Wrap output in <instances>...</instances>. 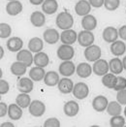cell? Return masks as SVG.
<instances>
[{
  "label": "cell",
  "mask_w": 126,
  "mask_h": 127,
  "mask_svg": "<svg viewBox=\"0 0 126 127\" xmlns=\"http://www.w3.org/2000/svg\"><path fill=\"white\" fill-rule=\"evenodd\" d=\"M55 24L57 25L58 28H60L62 30L71 29L72 26L74 25V18L68 12H61L56 17Z\"/></svg>",
  "instance_id": "6da1fadb"
},
{
  "label": "cell",
  "mask_w": 126,
  "mask_h": 127,
  "mask_svg": "<svg viewBox=\"0 0 126 127\" xmlns=\"http://www.w3.org/2000/svg\"><path fill=\"white\" fill-rule=\"evenodd\" d=\"M84 57L89 62H95L101 57V49L97 45H91L84 50Z\"/></svg>",
  "instance_id": "7a4b0ae2"
},
{
  "label": "cell",
  "mask_w": 126,
  "mask_h": 127,
  "mask_svg": "<svg viewBox=\"0 0 126 127\" xmlns=\"http://www.w3.org/2000/svg\"><path fill=\"white\" fill-rule=\"evenodd\" d=\"M75 55V51L74 48L71 45H66L63 44L61 45L58 50H57V56L61 60H71Z\"/></svg>",
  "instance_id": "3957f363"
},
{
  "label": "cell",
  "mask_w": 126,
  "mask_h": 127,
  "mask_svg": "<svg viewBox=\"0 0 126 127\" xmlns=\"http://www.w3.org/2000/svg\"><path fill=\"white\" fill-rule=\"evenodd\" d=\"M29 109V113L30 115L35 117H42L43 115L46 112V106L40 100H34L32 101L31 104L28 107Z\"/></svg>",
  "instance_id": "277c9868"
},
{
  "label": "cell",
  "mask_w": 126,
  "mask_h": 127,
  "mask_svg": "<svg viewBox=\"0 0 126 127\" xmlns=\"http://www.w3.org/2000/svg\"><path fill=\"white\" fill-rule=\"evenodd\" d=\"M78 42L82 47H89L93 45L94 42V35L91 31L88 30H83L79 33L78 35Z\"/></svg>",
  "instance_id": "5b68a950"
},
{
  "label": "cell",
  "mask_w": 126,
  "mask_h": 127,
  "mask_svg": "<svg viewBox=\"0 0 126 127\" xmlns=\"http://www.w3.org/2000/svg\"><path fill=\"white\" fill-rule=\"evenodd\" d=\"M89 94V87L84 83H78L74 85L73 95L80 100L86 98Z\"/></svg>",
  "instance_id": "8992f818"
},
{
  "label": "cell",
  "mask_w": 126,
  "mask_h": 127,
  "mask_svg": "<svg viewBox=\"0 0 126 127\" xmlns=\"http://www.w3.org/2000/svg\"><path fill=\"white\" fill-rule=\"evenodd\" d=\"M92 69L95 75L103 77L106 74H108V72L110 71V66L105 59H98L94 62Z\"/></svg>",
  "instance_id": "52a82bcc"
},
{
  "label": "cell",
  "mask_w": 126,
  "mask_h": 127,
  "mask_svg": "<svg viewBox=\"0 0 126 127\" xmlns=\"http://www.w3.org/2000/svg\"><path fill=\"white\" fill-rule=\"evenodd\" d=\"M76 69L77 68L75 67V64L71 60H64L59 65L58 71L59 74H61L64 77H71L76 72Z\"/></svg>",
  "instance_id": "ba28073f"
},
{
  "label": "cell",
  "mask_w": 126,
  "mask_h": 127,
  "mask_svg": "<svg viewBox=\"0 0 126 127\" xmlns=\"http://www.w3.org/2000/svg\"><path fill=\"white\" fill-rule=\"evenodd\" d=\"M32 52L27 50H21L17 54V60L25 64L27 67L31 66L34 62V56L32 55Z\"/></svg>",
  "instance_id": "9c48e42d"
},
{
  "label": "cell",
  "mask_w": 126,
  "mask_h": 127,
  "mask_svg": "<svg viewBox=\"0 0 126 127\" xmlns=\"http://www.w3.org/2000/svg\"><path fill=\"white\" fill-rule=\"evenodd\" d=\"M91 11V5L88 1L86 0H81L79 1L76 6H75V12L77 15L81 16V17H84L86 15H89Z\"/></svg>",
  "instance_id": "30bf717a"
},
{
  "label": "cell",
  "mask_w": 126,
  "mask_h": 127,
  "mask_svg": "<svg viewBox=\"0 0 126 127\" xmlns=\"http://www.w3.org/2000/svg\"><path fill=\"white\" fill-rule=\"evenodd\" d=\"M60 41L66 45H73L76 41H78V35L73 29H67L60 34Z\"/></svg>",
  "instance_id": "8fae6325"
},
{
  "label": "cell",
  "mask_w": 126,
  "mask_h": 127,
  "mask_svg": "<svg viewBox=\"0 0 126 127\" xmlns=\"http://www.w3.org/2000/svg\"><path fill=\"white\" fill-rule=\"evenodd\" d=\"M109 105V101L106 98L105 96L103 95H98L96 96L93 101H92V107L96 112H104L105 110H107V107Z\"/></svg>",
  "instance_id": "7c38bea8"
},
{
  "label": "cell",
  "mask_w": 126,
  "mask_h": 127,
  "mask_svg": "<svg viewBox=\"0 0 126 127\" xmlns=\"http://www.w3.org/2000/svg\"><path fill=\"white\" fill-rule=\"evenodd\" d=\"M43 38H44V40L48 43V44L53 45V44L58 42V40L60 39V35H59V33L57 32L56 29H54V28H49V29H47L46 31L44 32Z\"/></svg>",
  "instance_id": "4fadbf2b"
},
{
  "label": "cell",
  "mask_w": 126,
  "mask_h": 127,
  "mask_svg": "<svg viewBox=\"0 0 126 127\" xmlns=\"http://www.w3.org/2000/svg\"><path fill=\"white\" fill-rule=\"evenodd\" d=\"M58 89L59 91L63 93V94H68V93H71L73 92V88H74V83L72 82V80L70 79H67V77L60 79L59 83H58Z\"/></svg>",
  "instance_id": "5bb4252c"
},
{
  "label": "cell",
  "mask_w": 126,
  "mask_h": 127,
  "mask_svg": "<svg viewBox=\"0 0 126 127\" xmlns=\"http://www.w3.org/2000/svg\"><path fill=\"white\" fill-rule=\"evenodd\" d=\"M33 80L28 78H21L18 83V89L20 92L23 93H29L33 90Z\"/></svg>",
  "instance_id": "9a60e30c"
},
{
  "label": "cell",
  "mask_w": 126,
  "mask_h": 127,
  "mask_svg": "<svg viewBox=\"0 0 126 127\" xmlns=\"http://www.w3.org/2000/svg\"><path fill=\"white\" fill-rule=\"evenodd\" d=\"M79 110H80V106L75 101H68V102L65 103V105L63 107L64 114L67 117H73L75 116H77L78 113H79Z\"/></svg>",
  "instance_id": "2e32d148"
},
{
  "label": "cell",
  "mask_w": 126,
  "mask_h": 127,
  "mask_svg": "<svg viewBox=\"0 0 126 127\" xmlns=\"http://www.w3.org/2000/svg\"><path fill=\"white\" fill-rule=\"evenodd\" d=\"M103 39L107 43H114L117 40L118 37V30H116L113 26H108L103 30Z\"/></svg>",
  "instance_id": "e0dca14e"
},
{
  "label": "cell",
  "mask_w": 126,
  "mask_h": 127,
  "mask_svg": "<svg viewBox=\"0 0 126 127\" xmlns=\"http://www.w3.org/2000/svg\"><path fill=\"white\" fill-rule=\"evenodd\" d=\"M21 11H22V4L18 0L9 1V3L6 5V12L12 17L18 16L20 13H21Z\"/></svg>",
  "instance_id": "ac0fdd59"
},
{
  "label": "cell",
  "mask_w": 126,
  "mask_h": 127,
  "mask_svg": "<svg viewBox=\"0 0 126 127\" xmlns=\"http://www.w3.org/2000/svg\"><path fill=\"white\" fill-rule=\"evenodd\" d=\"M82 26L84 30L92 31L97 26V20L91 15H86L82 19Z\"/></svg>",
  "instance_id": "d6986e66"
},
{
  "label": "cell",
  "mask_w": 126,
  "mask_h": 127,
  "mask_svg": "<svg viewBox=\"0 0 126 127\" xmlns=\"http://www.w3.org/2000/svg\"><path fill=\"white\" fill-rule=\"evenodd\" d=\"M23 46V42L20 37H12L7 41V48L12 53H19Z\"/></svg>",
  "instance_id": "ffe728a7"
},
{
  "label": "cell",
  "mask_w": 126,
  "mask_h": 127,
  "mask_svg": "<svg viewBox=\"0 0 126 127\" xmlns=\"http://www.w3.org/2000/svg\"><path fill=\"white\" fill-rule=\"evenodd\" d=\"M76 72L79 77L85 79V78H88L91 73L93 72V69L92 67L89 65V63H85V62H82L78 65L77 69H76Z\"/></svg>",
  "instance_id": "44dd1931"
},
{
  "label": "cell",
  "mask_w": 126,
  "mask_h": 127,
  "mask_svg": "<svg viewBox=\"0 0 126 127\" xmlns=\"http://www.w3.org/2000/svg\"><path fill=\"white\" fill-rule=\"evenodd\" d=\"M58 9V3L56 0H45L42 4V10L47 15H53Z\"/></svg>",
  "instance_id": "7402d4cb"
},
{
  "label": "cell",
  "mask_w": 126,
  "mask_h": 127,
  "mask_svg": "<svg viewBox=\"0 0 126 127\" xmlns=\"http://www.w3.org/2000/svg\"><path fill=\"white\" fill-rule=\"evenodd\" d=\"M126 52V45L123 41L116 40V42L112 43L111 45V53L116 56H119L124 54Z\"/></svg>",
  "instance_id": "603a6c76"
},
{
  "label": "cell",
  "mask_w": 126,
  "mask_h": 127,
  "mask_svg": "<svg viewBox=\"0 0 126 127\" xmlns=\"http://www.w3.org/2000/svg\"><path fill=\"white\" fill-rule=\"evenodd\" d=\"M30 21L35 27H41L45 24L46 21V17L40 11L33 12L30 16Z\"/></svg>",
  "instance_id": "cb8c5ba5"
},
{
  "label": "cell",
  "mask_w": 126,
  "mask_h": 127,
  "mask_svg": "<svg viewBox=\"0 0 126 127\" xmlns=\"http://www.w3.org/2000/svg\"><path fill=\"white\" fill-rule=\"evenodd\" d=\"M22 108L20 107L17 103L11 104L8 107V116L13 120H19L22 117Z\"/></svg>",
  "instance_id": "d4e9b609"
},
{
  "label": "cell",
  "mask_w": 126,
  "mask_h": 127,
  "mask_svg": "<svg viewBox=\"0 0 126 127\" xmlns=\"http://www.w3.org/2000/svg\"><path fill=\"white\" fill-rule=\"evenodd\" d=\"M59 81H60L59 75L55 71H50L46 73V76L44 78V82L48 86H54V85H58Z\"/></svg>",
  "instance_id": "484cf974"
},
{
  "label": "cell",
  "mask_w": 126,
  "mask_h": 127,
  "mask_svg": "<svg viewBox=\"0 0 126 127\" xmlns=\"http://www.w3.org/2000/svg\"><path fill=\"white\" fill-rule=\"evenodd\" d=\"M109 66H110V71L115 75L120 74L124 69L122 60H120L118 57H115L111 59V61L109 62Z\"/></svg>",
  "instance_id": "4316f807"
},
{
  "label": "cell",
  "mask_w": 126,
  "mask_h": 127,
  "mask_svg": "<svg viewBox=\"0 0 126 127\" xmlns=\"http://www.w3.org/2000/svg\"><path fill=\"white\" fill-rule=\"evenodd\" d=\"M45 76H46V72H45L43 67L36 66V67L31 68V70L29 71V78L31 80H33L34 82L42 81L43 79L45 78Z\"/></svg>",
  "instance_id": "83f0119b"
},
{
  "label": "cell",
  "mask_w": 126,
  "mask_h": 127,
  "mask_svg": "<svg viewBox=\"0 0 126 127\" xmlns=\"http://www.w3.org/2000/svg\"><path fill=\"white\" fill-rule=\"evenodd\" d=\"M44 48L43 40L39 37H34L28 42V49L32 53H40Z\"/></svg>",
  "instance_id": "f1b7e54d"
},
{
  "label": "cell",
  "mask_w": 126,
  "mask_h": 127,
  "mask_svg": "<svg viewBox=\"0 0 126 127\" xmlns=\"http://www.w3.org/2000/svg\"><path fill=\"white\" fill-rule=\"evenodd\" d=\"M49 62H50V58H49L47 53L40 52V53H37L34 55V63L36 66L44 68V67L48 66Z\"/></svg>",
  "instance_id": "f546056e"
},
{
  "label": "cell",
  "mask_w": 126,
  "mask_h": 127,
  "mask_svg": "<svg viewBox=\"0 0 126 127\" xmlns=\"http://www.w3.org/2000/svg\"><path fill=\"white\" fill-rule=\"evenodd\" d=\"M27 66L20 61H16L11 65V73L15 76H22L26 73Z\"/></svg>",
  "instance_id": "4dcf8cb0"
},
{
  "label": "cell",
  "mask_w": 126,
  "mask_h": 127,
  "mask_svg": "<svg viewBox=\"0 0 126 127\" xmlns=\"http://www.w3.org/2000/svg\"><path fill=\"white\" fill-rule=\"evenodd\" d=\"M121 104L117 101H112L109 103V105L107 107V112L110 116L115 117V116H119L121 114Z\"/></svg>",
  "instance_id": "1f68e13d"
},
{
  "label": "cell",
  "mask_w": 126,
  "mask_h": 127,
  "mask_svg": "<svg viewBox=\"0 0 126 127\" xmlns=\"http://www.w3.org/2000/svg\"><path fill=\"white\" fill-rule=\"evenodd\" d=\"M16 103L22 109H25L31 104V98L28 95V93L21 92V94H19L16 98Z\"/></svg>",
  "instance_id": "d6a6232c"
},
{
  "label": "cell",
  "mask_w": 126,
  "mask_h": 127,
  "mask_svg": "<svg viewBox=\"0 0 126 127\" xmlns=\"http://www.w3.org/2000/svg\"><path fill=\"white\" fill-rule=\"evenodd\" d=\"M116 81H117V77L115 76V74L111 73V74H106L105 76H103L102 78V84L104 86L108 87V88H115V86L116 85Z\"/></svg>",
  "instance_id": "836d02e7"
},
{
  "label": "cell",
  "mask_w": 126,
  "mask_h": 127,
  "mask_svg": "<svg viewBox=\"0 0 126 127\" xmlns=\"http://www.w3.org/2000/svg\"><path fill=\"white\" fill-rule=\"evenodd\" d=\"M12 33V28L9 24L1 22L0 23V38L1 39H6L9 38Z\"/></svg>",
  "instance_id": "e575fe53"
},
{
  "label": "cell",
  "mask_w": 126,
  "mask_h": 127,
  "mask_svg": "<svg viewBox=\"0 0 126 127\" xmlns=\"http://www.w3.org/2000/svg\"><path fill=\"white\" fill-rule=\"evenodd\" d=\"M110 125L112 127H123L125 125V119L119 116H115L110 119Z\"/></svg>",
  "instance_id": "d590c367"
},
{
  "label": "cell",
  "mask_w": 126,
  "mask_h": 127,
  "mask_svg": "<svg viewBox=\"0 0 126 127\" xmlns=\"http://www.w3.org/2000/svg\"><path fill=\"white\" fill-rule=\"evenodd\" d=\"M120 5V0H105L104 6L107 10L116 11Z\"/></svg>",
  "instance_id": "8d00e7d4"
},
{
  "label": "cell",
  "mask_w": 126,
  "mask_h": 127,
  "mask_svg": "<svg viewBox=\"0 0 126 127\" xmlns=\"http://www.w3.org/2000/svg\"><path fill=\"white\" fill-rule=\"evenodd\" d=\"M126 88V79L124 77H117V81H116V85L115 86V90L116 91H119L122 89Z\"/></svg>",
  "instance_id": "74e56055"
},
{
  "label": "cell",
  "mask_w": 126,
  "mask_h": 127,
  "mask_svg": "<svg viewBox=\"0 0 126 127\" xmlns=\"http://www.w3.org/2000/svg\"><path fill=\"white\" fill-rule=\"evenodd\" d=\"M60 126V121L55 118V117H51L48 118L45 123H44V127H59Z\"/></svg>",
  "instance_id": "f35d334b"
},
{
  "label": "cell",
  "mask_w": 126,
  "mask_h": 127,
  "mask_svg": "<svg viewBox=\"0 0 126 127\" xmlns=\"http://www.w3.org/2000/svg\"><path fill=\"white\" fill-rule=\"evenodd\" d=\"M116 100L119 102L121 105H126V88L117 91L116 94Z\"/></svg>",
  "instance_id": "ab89813d"
},
{
  "label": "cell",
  "mask_w": 126,
  "mask_h": 127,
  "mask_svg": "<svg viewBox=\"0 0 126 127\" xmlns=\"http://www.w3.org/2000/svg\"><path fill=\"white\" fill-rule=\"evenodd\" d=\"M10 89V85L8 84L7 81L1 79L0 80V94L3 95V94H6Z\"/></svg>",
  "instance_id": "60d3db41"
},
{
  "label": "cell",
  "mask_w": 126,
  "mask_h": 127,
  "mask_svg": "<svg viewBox=\"0 0 126 127\" xmlns=\"http://www.w3.org/2000/svg\"><path fill=\"white\" fill-rule=\"evenodd\" d=\"M88 2L90 3V5L94 8H100L104 5L105 0H88Z\"/></svg>",
  "instance_id": "b9f144b4"
},
{
  "label": "cell",
  "mask_w": 126,
  "mask_h": 127,
  "mask_svg": "<svg viewBox=\"0 0 126 127\" xmlns=\"http://www.w3.org/2000/svg\"><path fill=\"white\" fill-rule=\"evenodd\" d=\"M8 107L4 102H0V117H5V115L8 113Z\"/></svg>",
  "instance_id": "7bdbcfd3"
},
{
  "label": "cell",
  "mask_w": 126,
  "mask_h": 127,
  "mask_svg": "<svg viewBox=\"0 0 126 127\" xmlns=\"http://www.w3.org/2000/svg\"><path fill=\"white\" fill-rule=\"evenodd\" d=\"M118 36L120 37V39L126 41V25H122L118 29Z\"/></svg>",
  "instance_id": "ee69618b"
},
{
  "label": "cell",
  "mask_w": 126,
  "mask_h": 127,
  "mask_svg": "<svg viewBox=\"0 0 126 127\" xmlns=\"http://www.w3.org/2000/svg\"><path fill=\"white\" fill-rule=\"evenodd\" d=\"M32 5H41L44 3L45 0H29Z\"/></svg>",
  "instance_id": "f6af8a7d"
},
{
  "label": "cell",
  "mask_w": 126,
  "mask_h": 127,
  "mask_svg": "<svg viewBox=\"0 0 126 127\" xmlns=\"http://www.w3.org/2000/svg\"><path fill=\"white\" fill-rule=\"evenodd\" d=\"M15 125L12 122H3L1 124V127H14Z\"/></svg>",
  "instance_id": "bcb514c9"
},
{
  "label": "cell",
  "mask_w": 126,
  "mask_h": 127,
  "mask_svg": "<svg viewBox=\"0 0 126 127\" xmlns=\"http://www.w3.org/2000/svg\"><path fill=\"white\" fill-rule=\"evenodd\" d=\"M3 55H4V53H3V48L2 46H0V59L3 58Z\"/></svg>",
  "instance_id": "7dc6e473"
},
{
  "label": "cell",
  "mask_w": 126,
  "mask_h": 127,
  "mask_svg": "<svg viewBox=\"0 0 126 127\" xmlns=\"http://www.w3.org/2000/svg\"><path fill=\"white\" fill-rule=\"evenodd\" d=\"M122 63H123V68H124V70H126V56L123 57V59H122Z\"/></svg>",
  "instance_id": "c3c4849f"
},
{
  "label": "cell",
  "mask_w": 126,
  "mask_h": 127,
  "mask_svg": "<svg viewBox=\"0 0 126 127\" xmlns=\"http://www.w3.org/2000/svg\"><path fill=\"white\" fill-rule=\"evenodd\" d=\"M124 115H125V117H126V107H125V109H124Z\"/></svg>",
  "instance_id": "681fc988"
},
{
  "label": "cell",
  "mask_w": 126,
  "mask_h": 127,
  "mask_svg": "<svg viewBox=\"0 0 126 127\" xmlns=\"http://www.w3.org/2000/svg\"><path fill=\"white\" fill-rule=\"evenodd\" d=\"M8 1H15V0H8Z\"/></svg>",
  "instance_id": "f907efd6"
},
{
  "label": "cell",
  "mask_w": 126,
  "mask_h": 127,
  "mask_svg": "<svg viewBox=\"0 0 126 127\" xmlns=\"http://www.w3.org/2000/svg\"><path fill=\"white\" fill-rule=\"evenodd\" d=\"M125 13H126V12H125Z\"/></svg>",
  "instance_id": "816d5d0a"
}]
</instances>
